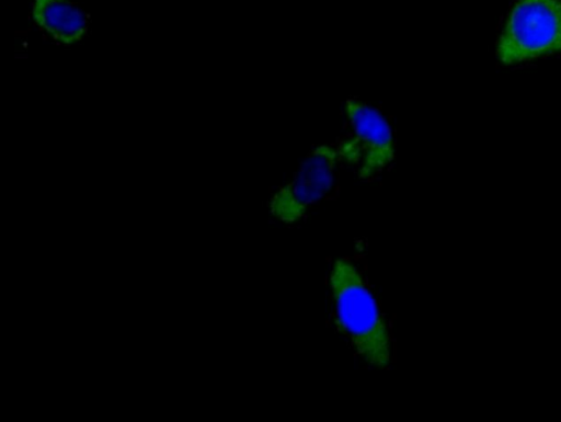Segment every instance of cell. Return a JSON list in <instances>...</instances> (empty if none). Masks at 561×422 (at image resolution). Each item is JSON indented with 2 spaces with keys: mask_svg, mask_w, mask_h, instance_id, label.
I'll list each match as a JSON object with an SVG mask.
<instances>
[{
  "mask_svg": "<svg viewBox=\"0 0 561 422\" xmlns=\"http://www.w3.org/2000/svg\"><path fill=\"white\" fill-rule=\"evenodd\" d=\"M331 316L337 332L365 366L386 369L392 360L389 322L363 271L348 256L329 267Z\"/></svg>",
  "mask_w": 561,
  "mask_h": 422,
  "instance_id": "cell-1",
  "label": "cell"
},
{
  "mask_svg": "<svg viewBox=\"0 0 561 422\" xmlns=\"http://www.w3.org/2000/svg\"><path fill=\"white\" fill-rule=\"evenodd\" d=\"M341 133L334 142L342 166L363 181L388 171L396 158V135L389 117L374 103L348 98L341 106Z\"/></svg>",
  "mask_w": 561,
  "mask_h": 422,
  "instance_id": "cell-2",
  "label": "cell"
},
{
  "mask_svg": "<svg viewBox=\"0 0 561 422\" xmlns=\"http://www.w3.org/2000/svg\"><path fill=\"white\" fill-rule=\"evenodd\" d=\"M342 162L334 144H318L302 158L291 178L276 187L267 207L285 225L299 223L334 191Z\"/></svg>",
  "mask_w": 561,
  "mask_h": 422,
  "instance_id": "cell-3",
  "label": "cell"
},
{
  "mask_svg": "<svg viewBox=\"0 0 561 422\" xmlns=\"http://www.w3.org/2000/svg\"><path fill=\"white\" fill-rule=\"evenodd\" d=\"M561 53V0H517L497 42L501 62L514 65Z\"/></svg>",
  "mask_w": 561,
  "mask_h": 422,
  "instance_id": "cell-4",
  "label": "cell"
},
{
  "mask_svg": "<svg viewBox=\"0 0 561 422\" xmlns=\"http://www.w3.org/2000/svg\"><path fill=\"white\" fill-rule=\"evenodd\" d=\"M31 15L42 31L65 45L81 41L89 26L87 13L70 0H33Z\"/></svg>",
  "mask_w": 561,
  "mask_h": 422,
  "instance_id": "cell-5",
  "label": "cell"
}]
</instances>
